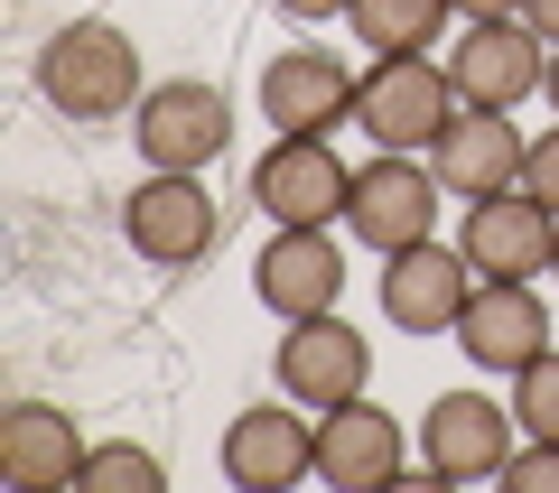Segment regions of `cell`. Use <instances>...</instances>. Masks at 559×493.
<instances>
[{
  "mask_svg": "<svg viewBox=\"0 0 559 493\" xmlns=\"http://www.w3.org/2000/svg\"><path fill=\"white\" fill-rule=\"evenodd\" d=\"M38 94L57 103V112H75V121H121V112H140V47L121 38L112 20H66V28H47V47H38Z\"/></svg>",
  "mask_w": 559,
  "mask_h": 493,
  "instance_id": "1",
  "label": "cell"
},
{
  "mask_svg": "<svg viewBox=\"0 0 559 493\" xmlns=\"http://www.w3.org/2000/svg\"><path fill=\"white\" fill-rule=\"evenodd\" d=\"M439 168H429V158L419 149H373L355 168V196H345V233L364 242V252H411V242H429L439 233Z\"/></svg>",
  "mask_w": 559,
  "mask_h": 493,
  "instance_id": "2",
  "label": "cell"
},
{
  "mask_svg": "<svg viewBox=\"0 0 559 493\" xmlns=\"http://www.w3.org/2000/svg\"><path fill=\"white\" fill-rule=\"evenodd\" d=\"M355 121L373 131V149H419L429 158V140L457 121V84H448V65L419 47V57H373L355 84Z\"/></svg>",
  "mask_w": 559,
  "mask_h": 493,
  "instance_id": "3",
  "label": "cell"
},
{
  "mask_svg": "<svg viewBox=\"0 0 559 493\" xmlns=\"http://www.w3.org/2000/svg\"><path fill=\"white\" fill-rule=\"evenodd\" d=\"M215 233H224V215L205 196V178H187V168H140L131 205H121V242L150 270H197L215 252Z\"/></svg>",
  "mask_w": 559,
  "mask_h": 493,
  "instance_id": "4",
  "label": "cell"
},
{
  "mask_svg": "<svg viewBox=\"0 0 559 493\" xmlns=\"http://www.w3.org/2000/svg\"><path fill=\"white\" fill-rule=\"evenodd\" d=\"M131 140H140V168H187V178H205L224 158V140H234V103H224V84L168 75V84L140 94Z\"/></svg>",
  "mask_w": 559,
  "mask_h": 493,
  "instance_id": "5",
  "label": "cell"
},
{
  "mask_svg": "<svg viewBox=\"0 0 559 493\" xmlns=\"http://www.w3.org/2000/svg\"><path fill=\"white\" fill-rule=\"evenodd\" d=\"M252 196L271 224H345V196H355V168L336 158L326 131H280L271 149L252 158Z\"/></svg>",
  "mask_w": 559,
  "mask_h": 493,
  "instance_id": "6",
  "label": "cell"
},
{
  "mask_svg": "<svg viewBox=\"0 0 559 493\" xmlns=\"http://www.w3.org/2000/svg\"><path fill=\"white\" fill-rule=\"evenodd\" d=\"M550 75V38L532 20H466V38L448 47V84L457 103H485V112H522Z\"/></svg>",
  "mask_w": 559,
  "mask_h": 493,
  "instance_id": "7",
  "label": "cell"
},
{
  "mask_svg": "<svg viewBox=\"0 0 559 493\" xmlns=\"http://www.w3.org/2000/svg\"><path fill=\"white\" fill-rule=\"evenodd\" d=\"M299 474H318V410L299 419V400H252V410L224 419V484L242 493H280L299 484Z\"/></svg>",
  "mask_w": 559,
  "mask_h": 493,
  "instance_id": "8",
  "label": "cell"
},
{
  "mask_svg": "<svg viewBox=\"0 0 559 493\" xmlns=\"http://www.w3.org/2000/svg\"><path fill=\"white\" fill-rule=\"evenodd\" d=\"M252 289L280 326H299V316H326L345 298V252H336V224H271L252 261Z\"/></svg>",
  "mask_w": 559,
  "mask_h": 493,
  "instance_id": "9",
  "label": "cell"
},
{
  "mask_svg": "<svg viewBox=\"0 0 559 493\" xmlns=\"http://www.w3.org/2000/svg\"><path fill=\"white\" fill-rule=\"evenodd\" d=\"M466 298H476V261L448 252L439 233L382 261V326H401V336H457Z\"/></svg>",
  "mask_w": 559,
  "mask_h": 493,
  "instance_id": "10",
  "label": "cell"
},
{
  "mask_svg": "<svg viewBox=\"0 0 559 493\" xmlns=\"http://www.w3.org/2000/svg\"><path fill=\"white\" fill-rule=\"evenodd\" d=\"M513 410H495L485 392H448L439 410H429V429H419V466H429V484H503V466H513Z\"/></svg>",
  "mask_w": 559,
  "mask_h": 493,
  "instance_id": "11",
  "label": "cell"
},
{
  "mask_svg": "<svg viewBox=\"0 0 559 493\" xmlns=\"http://www.w3.org/2000/svg\"><path fill=\"white\" fill-rule=\"evenodd\" d=\"M280 392L299 400V410H336V400L364 392V373H373V345L345 326L336 308L326 316H299V326H280V354H271Z\"/></svg>",
  "mask_w": 559,
  "mask_h": 493,
  "instance_id": "12",
  "label": "cell"
},
{
  "mask_svg": "<svg viewBox=\"0 0 559 493\" xmlns=\"http://www.w3.org/2000/svg\"><path fill=\"white\" fill-rule=\"evenodd\" d=\"M457 252L476 261V279H532V270H550V252H559V215L532 196V187L476 196V205H466Z\"/></svg>",
  "mask_w": 559,
  "mask_h": 493,
  "instance_id": "13",
  "label": "cell"
},
{
  "mask_svg": "<svg viewBox=\"0 0 559 493\" xmlns=\"http://www.w3.org/2000/svg\"><path fill=\"white\" fill-rule=\"evenodd\" d=\"M401 466H411V447H401V419L382 410V400H336V410H318V474L336 493H382L401 484Z\"/></svg>",
  "mask_w": 559,
  "mask_h": 493,
  "instance_id": "14",
  "label": "cell"
},
{
  "mask_svg": "<svg viewBox=\"0 0 559 493\" xmlns=\"http://www.w3.org/2000/svg\"><path fill=\"white\" fill-rule=\"evenodd\" d=\"M355 65L336 57V47H289V57L261 65V121H280V131H336V121H355Z\"/></svg>",
  "mask_w": 559,
  "mask_h": 493,
  "instance_id": "15",
  "label": "cell"
},
{
  "mask_svg": "<svg viewBox=\"0 0 559 493\" xmlns=\"http://www.w3.org/2000/svg\"><path fill=\"white\" fill-rule=\"evenodd\" d=\"M540 345H550V308H540L532 279H476V298L457 316V354L485 373H522Z\"/></svg>",
  "mask_w": 559,
  "mask_h": 493,
  "instance_id": "16",
  "label": "cell"
},
{
  "mask_svg": "<svg viewBox=\"0 0 559 493\" xmlns=\"http://www.w3.org/2000/svg\"><path fill=\"white\" fill-rule=\"evenodd\" d=\"M522 149H532V140H522L503 112H485V103H457V121L429 140V168H439L448 196L476 205V196H503V187H522Z\"/></svg>",
  "mask_w": 559,
  "mask_h": 493,
  "instance_id": "17",
  "label": "cell"
},
{
  "mask_svg": "<svg viewBox=\"0 0 559 493\" xmlns=\"http://www.w3.org/2000/svg\"><path fill=\"white\" fill-rule=\"evenodd\" d=\"M0 474H10V484H28V493L75 484V474H84L75 419H66L57 400H10V410H0Z\"/></svg>",
  "mask_w": 559,
  "mask_h": 493,
  "instance_id": "18",
  "label": "cell"
},
{
  "mask_svg": "<svg viewBox=\"0 0 559 493\" xmlns=\"http://www.w3.org/2000/svg\"><path fill=\"white\" fill-rule=\"evenodd\" d=\"M448 10H457V0H355L345 28H355L373 57H419V47H439Z\"/></svg>",
  "mask_w": 559,
  "mask_h": 493,
  "instance_id": "19",
  "label": "cell"
},
{
  "mask_svg": "<svg viewBox=\"0 0 559 493\" xmlns=\"http://www.w3.org/2000/svg\"><path fill=\"white\" fill-rule=\"evenodd\" d=\"M84 493H168V466L150 447H131V437H112V447H84Z\"/></svg>",
  "mask_w": 559,
  "mask_h": 493,
  "instance_id": "20",
  "label": "cell"
},
{
  "mask_svg": "<svg viewBox=\"0 0 559 493\" xmlns=\"http://www.w3.org/2000/svg\"><path fill=\"white\" fill-rule=\"evenodd\" d=\"M513 419H522V437H559V345H540L513 373Z\"/></svg>",
  "mask_w": 559,
  "mask_h": 493,
  "instance_id": "21",
  "label": "cell"
},
{
  "mask_svg": "<svg viewBox=\"0 0 559 493\" xmlns=\"http://www.w3.org/2000/svg\"><path fill=\"white\" fill-rule=\"evenodd\" d=\"M503 484L513 493H559V437H522L513 466H503Z\"/></svg>",
  "mask_w": 559,
  "mask_h": 493,
  "instance_id": "22",
  "label": "cell"
},
{
  "mask_svg": "<svg viewBox=\"0 0 559 493\" xmlns=\"http://www.w3.org/2000/svg\"><path fill=\"white\" fill-rule=\"evenodd\" d=\"M522 187H532V196H540V205L559 215V121H550V131L532 140V149H522Z\"/></svg>",
  "mask_w": 559,
  "mask_h": 493,
  "instance_id": "23",
  "label": "cell"
},
{
  "mask_svg": "<svg viewBox=\"0 0 559 493\" xmlns=\"http://www.w3.org/2000/svg\"><path fill=\"white\" fill-rule=\"evenodd\" d=\"M280 10H289V20H299V28H318V20H345L355 0H280Z\"/></svg>",
  "mask_w": 559,
  "mask_h": 493,
  "instance_id": "24",
  "label": "cell"
},
{
  "mask_svg": "<svg viewBox=\"0 0 559 493\" xmlns=\"http://www.w3.org/2000/svg\"><path fill=\"white\" fill-rule=\"evenodd\" d=\"M457 20H522V0H457Z\"/></svg>",
  "mask_w": 559,
  "mask_h": 493,
  "instance_id": "25",
  "label": "cell"
},
{
  "mask_svg": "<svg viewBox=\"0 0 559 493\" xmlns=\"http://www.w3.org/2000/svg\"><path fill=\"white\" fill-rule=\"evenodd\" d=\"M522 20H532V28H540V38H550V47H559V0H522Z\"/></svg>",
  "mask_w": 559,
  "mask_h": 493,
  "instance_id": "26",
  "label": "cell"
},
{
  "mask_svg": "<svg viewBox=\"0 0 559 493\" xmlns=\"http://www.w3.org/2000/svg\"><path fill=\"white\" fill-rule=\"evenodd\" d=\"M540 94H550V112H559V47H550V75H540Z\"/></svg>",
  "mask_w": 559,
  "mask_h": 493,
  "instance_id": "27",
  "label": "cell"
},
{
  "mask_svg": "<svg viewBox=\"0 0 559 493\" xmlns=\"http://www.w3.org/2000/svg\"><path fill=\"white\" fill-rule=\"evenodd\" d=\"M550 279H559V252H550Z\"/></svg>",
  "mask_w": 559,
  "mask_h": 493,
  "instance_id": "28",
  "label": "cell"
}]
</instances>
